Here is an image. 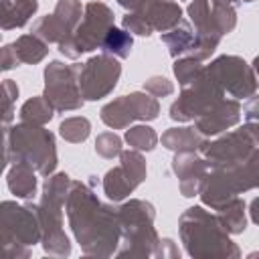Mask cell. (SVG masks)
<instances>
[{"label": "cell", "instance_id": "obj_13", "mask_svg": "<svg viewBox=\"0 0 259 259\" xmlns=\"http://www.w3.org/2000/svg\"><path fill=\"white\" fill-rule=\"evenodd\" d=\"M160 115V103L146 91H132L105 103L99 111L101 121L111 130H125L132 121H152Z\"/></svg>", "mask_w": 259, "mask_h": 259}, {"label": "cell", "instance_id": "obj_26", "mask_svg": "<svg viewBox=\"0 0 259 259\" xmlns=\"http://www.w3.org/2000/svg\"><path fill=\"white\" fill-rule=\"evenodd\" d=\"M12 45H14L18 61L26 63V65H36V63H40L49 55V45L40 36H36L32 32L20 34Z\"/></svg>", "mask_w": 259, "mask_h": 259}, {"label": "cell", "instance_id": "obj_27", "mask_svg": "<svg viewBox=\"0 0 259 259\" xmlns=\"http://www.w3.org/2000/svg\"><path fill=\"white\" fill-rule=\"evenodd\" d=\"M132 47H134V36L123 28H115V24H113L105 32L99 49L115 59H127L132 53Z\"/></svg>", "mask_w": 259, "mask_h": 259}, {"label": "cell", "instance_id": "obj_19", "mask_svg": "<svg viewBox=\"0 0 259 259\" xmlns=\"http://www.w3.org/2000/svg\"><path fill=\"white\" fill-rule=\"evenodd\" d=\"M172 172L178 178L180 194L186 198L198 196L208 174V164L198 152H174Z\"/></svg>", "mask_w": 259, "mask_h": 259}, {"label": "cell", "instance_id": "obj_10", "mask_svg": "<svg viewBox=\"0 0 259 259\" xmlns=\"http://www.w3.org/2000/svg\"><path fill=\"white\" fill-rule=\"evenodd\" d=\"M225 91L221 85L206 73L204 65L200 73L186 85H182V91L178 99L170 105V119L174 121H194L208 109H212L221 99H225Z\"/></svg>", "mask_w": 259, "mask_h": 259}, {"label": "cell", "instance_id": "obj_39", "mask_svg": "<svg viewBox=\"0 0 259 259\" xmlns=\"http://www.w3.org/2000/svg\"><path fill=\"white\" fill-rule=\"evenodd\" d=\"M6 134H8V130L0 127V150H4V152H6Z\"/></svg>", "mask_w": 259, "mask_h": 259}, {"label": "cell", "instance_id": "obj_42", "mask_svg": "<svg viewBox=\"0 0 259 259\" xmlns=\"http://www.w3.org/2000/svg\"><path fill=\"white\" fill-rule=\"evenodd\" d=\"M0 40H2V32H0Z\"/></svg>", "mask_w": 259, "mask_h": 259}, {"label": "cell", "instance_id": "obj_40", "mask_svg": "<svg viewBox=\"0 0 259 259\" xmlns=\"http://www.w3.org/2000/svg\"><path fill=\"white\" fill-rule=\"evenodd\" d=\"M6 166H8V158H6V152H4V150H0V174L6 170Z\"/></svg>", "mask_w": 259, "mask_h": 259}, {"label": "cell", "instance_id": "obj_24", "mask_svg": "<svg viewBox=\"0 0 259 259\" xmlns=\"http://www.w3.org/2000/svg\"><path fill=\"white\" fill-rule=\"evenodd\" d=\"M204 142L206 138L194 125L168 127L162 134V146L172 152H198Z\"/></svg>", "mask_w": 259, "mask_h": 259}, {"label": "cell", "instance_id": "obj_11", "mask_svg": "<svg viewBox=\"0 0 259 259\" xmlns=\"http://www.w3.org/2000/svg\"><path fill=\"white\" fill-rule=\"evenodd\" d=\"M208 166L212 164H233L243 162L255 154H259V136H257V121H247L245 125L219 134L214 140H206L198 150Z\"/></svg>", "mask_w": 259, "mask_h": 259}, {"label": "cell", "instance_id": "obj_16", "mask_svg": "<svg viewBox=\"0 0 259 259\" xmlns=\"http://www.w3.org/2000/svg\"><path fill=\"white\" fill-rule=\"evenodd\" d=\"M117 158L119 164L107 170L101 182L103 192L111 202H121L123 198H127L146 180L148 174L146 158L142 156V152L130 148V150H121Z\"/></svg>", "mask_w": 259, "mask_h": 259}, {"label": "cell", "instance_id": "obj_23", "mask_svg": "<svg viewBox=\"0 0 259 259\" xmlns=\"http://www.w3.org/2000/svg\"><path fill=\"white\" fill-rule=\"evenodd\" d=\"M38 10V0H0V30L22 28Z\"/></svg>", "mask_w": 259, "mask_h": 259}, {"label": "cell", "instance_id": "obj_4", "mask_svg": "<svg viewBox=\"0 0 259 259\" xmlns=\"http://www.w3.org/2000/svg\"><path fill=\"white\" fill-rule=\"evenodd\" d=\"M119 245L115 257H154L158 233L154 227L156 206L144 198H130L117 206Z\"/></svg>", "mask_w": 259, "mask_h": 259}, {"label": "cell", "instance_id": "obj_31", "mask_svg": "<svg viewBox=\"0 0 259 259\" xmlns=\"http://www.w3.org/2000/svg\"><path fill=\"white\" fill-rule=\"evenodd\" d=\"M18 97V85L14 79L0 81V127H10L14 121V103Z\"/></svg>", "mask_w": 259, "mask_h": 259}, {"label": "cell", "instance_id": "obj_29", "mask_svg": "<svg viewBox=\"0 0 259 259\" xmlns=\"http://www.w3.org/2000/svg\"><path fill=\"white\" fill-rule=\"evenodd\" d=\"M59 134L65 142L69 144H81L89 138L91 134V121L85 115H73V117H65L59 123Z\"/></svg>", "mask_w": 259, "mask_h": 259}, {"label": "cell", "instance_id": "obj_38", "mask_svg": "<svg viewBox=\"0 0 259 259\" xmlns=\"http://www.w3.org/2000/svg\"><path fill=\"white\" fill-rule=\"evenodd\" d=\"M146 2H148V0H117V4H119L121 8H125L127 12H134V10L142 8Z\"/></svg>", "mask_w": 259, "mask_h": 259}, {"label": "cell", "instance_id": "obj_2", "mask_svg": "<svg viewBox=\"0 0 259 259\" xmlns=\"http://www.w3.org/2000/svg\"><path fill=\"white\" fill-rule=\"evenodd\" d=\"M184 251L194 259H239L241 249L221 225L219 217L202 206L186 208L178 219Z\"/></svg>", "mask_w": 259, "mask_h": 259}, {"label": "cell", "instance_id": "obj_20", "mask_svg": "<svg viewBox=\"0 0 259 259\" xmlns=\"http://www.w3.org/2000/svg\"><path fill=\"white\" fill-rule=\"evenodd\" d=\"M241 119V103L239 99H221L212 109H208L206 113H202L200 117L194 119V127L204 136V138H212L219 136L227 130H231L233 125H237Z\"/></svg>", "mask_w": 259, "mask_h": 259}, {"label": "cell", "instance_id": "obj_35", "mask_svg": "<svg viewBox=\"0 0 259 259\" xmlns=\"http://www.w3.org/2000/svg\"><path fill=\"white\" fill-rule=\"evenodd\" d=\"M154 257H162V259H178L180 257V249L172 239H160L158 247L154 251Z\"/></svg>", "mask_w": 259, "mask_h": 259}, {"label": "cell", "instance_id": "obj_37", "mask_svg": "<svg viewBox=\"0 0 259 259\" xmlns=\"http://www.w3.org/2000/svg\"><path fill=\"white\" fill-rule=\"evenodd\" d=\"M243 113H245L247 121H257V97L255 95H251L249 103L243 105Z\"/></svg>", "mask_w": 259, "mask_h": 259}, {"label": "cell", "instance_id": "obj_30", "mask_svg": "<svg viewBox=\"0 0 259 259\" xmlns=\"http://www.w3.org/2000/svg\"><path fill=\"white\" fill-rule=\"evenodd\" d=\"M123 140L127 142L130 148L138 150V152H152L158 146V134L154 127L140 123V125H132L130 130H125Z\"/></svg>", "mask_w": 259, "mask_h": 259}, {"label": "cell", "instance_id": "obj_9", "mask_svg": "<svg viewBox=\"0 0 259 259\" xmlns=\"http://www.w3.org/2000/svg\"><path fill=\"white\" fill-rule=\"evenodd\" d=\"M113 10L105 2H87L83 6V16L69 40L59 45L61 55L67 59H79L83 53H91L101 47L105 32L113 26Z\"/></svg>", "mask_w": 259, "mask_h": 259}, {"label": "cell", "instance_id": "obj_32", "mask_svg": "<svg viewBox=\"0 0 259 259\" xmlns=\"http://www.w3.org/2000/svg\"><path fill=\"white\" fill-rule=\"evenodd\" d=\"M123 146H121V138L115 132H101L95 138V152L105 158V160H113L121 154Z\"/></svg>", "mask_w": 259, "mask_h": 259}, {"label": "cell", "instance_id": "obj_3", "mask_svg": "<svg viewBox=\"0 0 259 259\" xmlns=\"http://www.w3.org/2000/svg\"><path fill=\"white\" fill-rule=\"evenodd\" d=\"M71 176L67 172H53L45 176L42 196L36 202V214L40 225V245L51 257H69L71 243L63 229V206L69 192Z\"/></svg>", "mask_w": 259, "mask_h": 259}, {"label": "cell", "instance_id": "obj_17", "mask_svg": "<svg viewBox=\"0 0 259 259\" xmlns=\"http://www.w3.org/2000/svg\"><path fill=\"white\" fill-rule=\"evenodd\" d=\"M182 18V8L174 0H148L142 8L121 18L123 30L138 36H150L154 30L166 32Z\"/></svg>", "mask_w": 259, "mask_h": 259}, {"label": "cell", "instance_id": "obj_8", "mask_svg": "<svg viewBox=\"0 0 259 259\" xmlns=\"http://www.w3.org/2000/svg\"><path fill=\"white\" fill-rule=\"evenodd\" d=\"M186 12L198 36V49L194 57L196 61L208 59L217 51L221 38L237 26L235 6L221 0H190Z\"/></svg>", "mask_w": 259, "mask_h": 259}, {"label": "cell", "instance_id": "obj_15", "mask_svg": "<svg viewBox=\"0 0 259 259\" xmlns=\"http://www.w3.org/2000/svg\"><path fill=\"white\" fill-rule=\"evenodd\" d=\"M79 65H65L63 61H51L45 67V99L55 111H75L83 107V97L77 83Z\"/></svg>", "mask_w": 259, "mask_h": 259}, {"label": "cell", "instance_id": "obj_25", "mask_svg": "<svg viewBox=\"0 0 259 259\" xmlns=\"http://www.w3.org/2000/svg\"><path fill=\"white\" fill-rule=\"evenodd\" d=\"M214 214L219 217L221 225L229 235H241L247 229V202L239 196H235L233 200L217 208Z\"/></svg>", "mask_w": 259, "mask_h": 259}, {"label": "cell", "instance_id": "obj_36", "mask_svg": "<svg viewBox=\"0 0 259 259\" xmlns=\"http://www.w3.org/2000/svg\"><path fill=\"white\" fill-rule=\"evenodd\" d=\"M18 57H16V51H14V45H4L0 47V73L4 71H10L14 67H18Z\"/></svg>", "mask_w": 259, "mask_h": 259}, {"label": "cell", "instance_id": "obj_28", "mask_svg": "<svg viewBox=\"0 0 259 259\" xmlns=\"http://www.w3.org/2000/svg\"><path fill=\"white\" fill-rule=\"evenodd\" d=\"M20 121H26V123H34V125H47L53 115H55V109L53 105L45 99V95H36V97H30L22 103L20 107Z\"/></svg>", "mask_w": 259, "mask_h": 259}, {"label": "cell", "instance_id": "obj_34", "mask_svg": "<svg viewBox=\"0 0 259 259\" xmlns=\"http://www.w3.org/2000/svg\"><path fill=\"white\" fill-rule=\"evenodd\" d=\"M144 91L158 99V97H168V95H172V93H174V85H172L170 79H166V77H162V75H154V77H150L148 81H144Z\"/></svg>", "mask_w": 259, "mask_h": 259}, {"label": "cell", "instance_id": "obj_12", "mask_svg": "<svg viewBox=\"0 0 259 259\" xmlns=\"http://www.w3.org/2000/svg\"><path fill=\"white\" fill-rule=\"evenodd\" d=\"M119 77H121L119 59L107 53L93 55L77 69V83L83 101H99L107 97L115 89Z\"/></svg>", "mask_w": 259, "mask_h": 259}, {"label": "cell", "instance_id": "obj_41", "mask_svg": "<svg viewBox=\"0 0 259 259\" xmlns=\"http://www.w3.org/2000/svg\"><path fill=\"white\" fill-rule=\"evenodd\" d=\"M221 2H227V4H241V2H253V0H221Z\"/></svg>", "mask_w": 259, "mask_h": 259}, {"label": "cell", "instance_id": "obj_5", "mask_svg": "<svg viewBox=\"0 0 259 259\" xmlns=\"http://www.w3.org/2000/svg\"><path fill=\"white\" fill-rule=\"evenodd\" d=\"M6 158L10 164L24 162L32 166L40 176L53 174L59 164L55 134L45 125L26 121L10 125L6 134Z\"/></svg>", "mask_w": 259, "mask_h": 259}, {"label": "cell", "instance_id": "obj_33", "mask_svg": "<svg viewBox=\"0 0 259 259\" xmlns=\"http://www.w3.org/2000/svg\"><path fill=\"white\" fill-rule=\"evenodd\" d=\"M200 63H202V61H196V59H192V57H178V59H174L172 71H174V77L178 79V83H180V85L190 83V81L200 73V69H202Z\"/></svg>", "mask_w": 259, "mask_h": 259}, {"label": "cell", "instance_id": "obj_7", "mask_svg": "<svg viewBox=\"0 0 259 259\" xmlns=\"http://www.w3.org/2000/svg\"><path fill=\"white\" fill-rule=\"evenodd\" d=\"M257 164L259 154L233 164H212L208 166L206 180L198 192L202 204L217 210L235 196L253 190L257 186Z\"/></svg>", "mask_w": 259, "mask_h": 259}, {"label": "cell", "instance_id": "obj_6", "mask_svg": "<svg viewBox=\"0 0 259 259\" xmlns=\"http://www.w3.org/2000/svg\"><path fill=\"white\" fill-rule=\"evenodd\" d=\"M40 243V225L34 202H0V257L26 259Z\"/></svg>", "mask_w": 259, "mask_h": 259}, {"label": "cell", "instance_id": "obj_21", "mask_svg": "<svg viewBox=\"0 0 259 259\" xmlns=\"http://www.w3.org/2000/svg\"><path fill=\"white\" fill-rule=\"evenodd\" d=\"M162 42L168 47V53L172 59L178 57H196L198 49V36L190 24V20L180 18L170 30L162 32Z\"/></svg>", "mask_w": 259, "mask_h": 259}, {"label": "cell", "instance_id": "obj_18", "mask_svg": "<svg viewBox=\"0 0 259 259\" xmlns=\"http://www.w3.org/2000/svg\"><path fill=\"white\" fill-rule=\"evenodd\" d=\"M81 0H57L51 14L40 16L32 24V34L40 36L47 45H63L69 40L81 20Z\"/></svg>", "mask_w": 259, "mask_h": 259}, {"label": "cell", "instance_id": "obj_14", "mask_svg": "<svg viewBox=\"0 0 259 259\" xmlns=\"http://www.w3.org/2000/svg\"><path fill=\"white\" fill-rule=\"evenodd\" d=\"M204 69L233 99H249L257 91L255 69L243 57L221 55L210 65H204Z\"/></svg>", "mask_w": 259, "mask_h": 259}, {"label": "cell", "instance_id": "obj_1", "mask_svg": "<svg viewBox=\"0 0 259 259\" xmlns=\"http://www.w3.org/2000/svg\"><path fill=\"white\" fill-rule=\"evenodd\" d=\"M67 219L83 255L111 257L119 245L117 206L101 202L93 188L81 180H71L65 198Z\"/></svg>", "mask_w": 259, "mask_h": 259}, {"label": "cell", "instance_id": "obj_22", "mask_svg": "<svg viewBox=\"0 0 259 259\" xmlns=\"http://www.w3.org/2000/svg\"><path fill=\"white\" fill-rule=\"evenodd\" d=\"M6 186L8 190L22 200H32V196L36 194L38 188V178H36V170L24 162H14L8 168L6 174Z\"/></svg>", "mask_w": 259, "mask_h": 259}]
</instances>
